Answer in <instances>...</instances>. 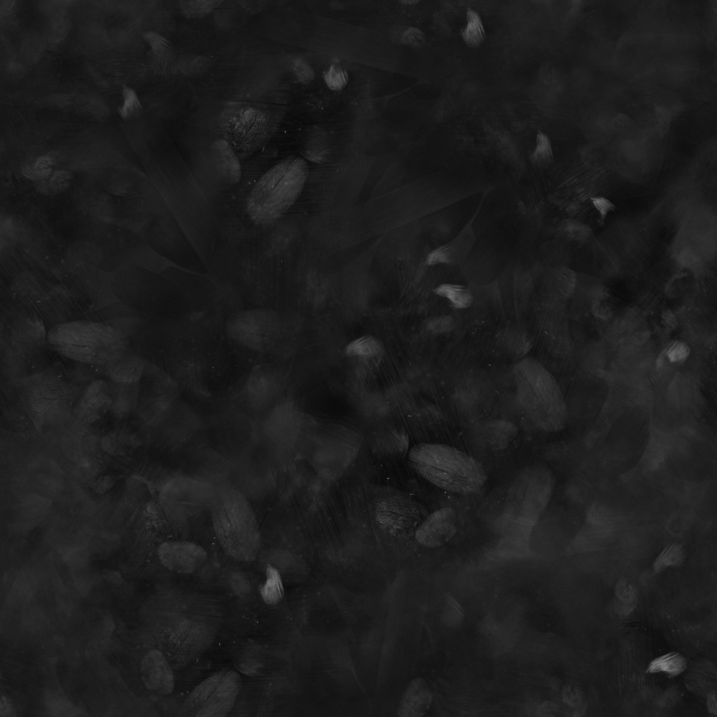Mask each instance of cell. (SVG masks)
Listing matches in <instances>:
<instances>
[{
	"instance_id": "1",
	"label": "cell",
	"mask_w": 717,
	"mask_h": 717,
	"mask_svg": "<svg viewBox=\"0 0 717 717\" xmlns=\"http://www.w3.org/2000/svg\"><path fill=\"white\" fill-rule=\"evenodd\" d=\"M408 459L425 480L449 492L474 493L487 480L485 470L478 460L450 445L420 443L410 450Z\"/></svg>"
},
{
	"instance_id": "2",
	"label": "cell",
	"mask_w": 717,
	"mask_h": 717,
	"mask_svg": "<svg viewBox=\"0 0 717 717\" xmlns=\"http://www.w3.org/2000/svg\"><path fill=\"white\" fill-rule=\"evenodd\" d=\"M48 342L63 356L92 365L112 364L125 354L127 346L125 336L116 328L82 320L54 326Z\"/></svg>"
},
{
	"instance_id": "3",
	"label": "cell",
	"mask_w": 717,
	"mask_h": 717,
	"mask_svg": "<svg viewBox=\"0 0 717 717\" xmlns=\"http://www.w3.org/2000/svg\"><path fill=\"white\" fill-rule=\"evenodd\" d=\"M307 174V162L298 157H289L265 172L246 200V211L253 222L268 224L284 214L300 196Z\"/></svg>"
},
{
	"instance_id": "4",
	"label": "cell",
	"mask_w": 717,
	"mask_h": 717,
	"mask_svg": "<svg viewBox=\"0 0 717 717\" xmlns=\"http://www.w3.org/2000/svg\"><path fill=\"white\" fill-rule=\"evenodd\" d=\"M216 536L225 553L240 562L253 561L260 547L259 526L248 500L236 489H227L214 501Z\"/></svg>"
},
{
	"instance_id": "5",
	"label": "cell",
	"mask_w": 717,
	"mask_h": 717,
	"mask_svg": "<svg viewBox=\"0 0 717 717\" xmlns=\"http://www.w3.org/2000/svg\"><path fill=\"white\" fill-rule=\"evenodd\" d=\"M554 477L542 466L524 468L508 491L503 522L515 531H528L536 524L550 501Z\"/></svg>"
},
{
	"instance_id": "6",
	"label": "cell",
	"mask_w": 717,
	"mask_h": 717,
	"mask_svg": "<svg viewBox=\"0 0 717 717\" xmlns=\"http://www.w3.org/2000/svg\"><path fill=\"white\" fill-rule=\"evenodd\" d=\"M242 680L239 673L223 668L200 682L181 705L179 716H226L235 704Z\"/></svg>"
},
{
	"instance_id": "7",
	"label": "cell",
	"mask_w": 717,
	"mask_h": 717,
	"mask_svg": "<svg viewBox=\"0 0 717 717\" xmlns=\"http://www.w3.org/2000/svg\"><path fill=\"white\" fill-rule=\"evenodd\" d=\"M221 125L225 141L239 158H246L263 144L267 136L268 117L253 104L231 102L223 110Z\"/></svg>"
},
{
	"instance_id": "8",
	"label": "cell",
	"mask_w": 717,
	"mask_h": 717,
	"mask_svg": "<svg viewBox=\"0 0 717 717\" xmlns=\"http://www.w3.org/2000/svg\"><path fill=\"white\" fill-rule=\"evenodd\" d=\"M228 335L235 342L253 351L269 354L276 347L279 320L276 313L257 308L233 314L226 324Z\"/></svg>"
},
{
	"instance_id": "9",
	"label": "cell",
	"mask_w": 717,
	"mask_h": 717,
	"mask_svg": "<svg viewBox=\"0 0 717 717\" xmlns=\"http://www.w3.org/2000/svg\"><path fill=\"white\" fill-rule=\"evenodd\" d=\"M375 514L377 523L386 531L396 537L410 538L426 517L427 511L415 498L394 494L377 502Z\"/></svg>"
},
{
	"instance_id": "10",
	"label": "cell",
	"mask_w": 717,
	"mask_h": 717,
	"mask_svg": "<svg viewBox=\"0 0 717 717\" xmlns=\"http://www.w3.org/2000/svg\"><path fill=\"white\" fill-rule=\"evenodd\" d=\"M161 564L168 570L179 574H190L206 562V550L194 542L175 539L165 541L158 549Z\"/></svg>"
},
{
	"instance_id": "11",
	"label": "cell",
	"mask_w": 717,
	"mask_h": 717,
	"mask_svg": "<svg viewBox=\"0 0 717 717\" xmlns=\"http://www.w3.org/2000/svg\"><path fill=\"white\" fill-rule=\"evenodd\" d=\"M141 405L150 413L159 415L167 410L176 398V384L164 371L148 367L142 377Z\"/></svg>"
},
{
	"instance_id": "12",
	"label": "cell",
	"mask_w": 717,
	"mask_h": 717,
	"mask_svg": "<svg viewBox=\"0 0 717 717\" xmlns=\"http://www.w3.org/2000/svg\"><path fill=\"white\" fill-rule=\"evenodd\" d=\"M457 525L455 510L450 507H444L427 515L415 536L417 541L425 547L440 546L455 535Z\"/></svg>"
},
{
	"instance_id": "13",
	"label": "cell",
	"mask_w": 717,
	"mask_h": 717,
	"mask_svg": "<svg viewBox=\"0 0 717 717\" xmlns=\"http://www.w3.org/2000/svg\"><path fill=\"white\" fill-rule=\"evenodd\" d=\"M140 672L148 690L163 696L169 695L174 691V671L161 651L156 649L148 651L141 660Z\"/></svg>"
},
{
	"instance_id": "14",
	"label": "cell",
	"mask_w": 717,
	"mask_h": 717,
	"mask_svg": "<svg viewBox=\"0 0 717 717\" xmlns=\"http://www.w3.org/2000/svg\"><path fill=\"white\" fill-rule=\"evenodd\" d=\"M475 241L472 222L467 223L449 242L431 251L426 258L427 265H455L466 259Z\"/></svg>"
},
{
	"instance_id": "15",
	"label": "cell",
	"mask_w": 717,
	"mask_h": 717,
	"mask_svg": "<svg viewBox=\"0 0 717 717\" xmlns=\"http://www.w3.org/2000/svg\"><path fill=\"white\" fill-rule=\"evenodd\" d=\"M35 387L30 392V405L38 421L58 408L67 406L70 392L67 386L48 380Z\"/></svg>"
},
{
	"instance_id": "16",
	"label": "cell",
	"mask_w": 717,
	"mask_h": 717,
	"mask_svg": "<svg viewBox=\"0 0 717 717\" xmlns=\"http://www.w3.org/2000/svg\"><path fill=\"white\" fill-rule=\"evenodd\" d=\"M433 694L427 682L422 678L412 679L406 688L398 708L399 717H421L429 709Z\"/></svg>"
},
{
	"instance_id": "17",
	"label": "cell",
	"mask_w": 717,
	"mask_h": 717,
	"mask_svg": "<svg viewBox=\"0 0 717 717\" xmlns=\"http://www.w3.org/2000/svg\"><path fill=\"white\" fill-rule=\"evenodd\" d=\"M275 390V379L268 365L256 368L248 377L246 398L255 409L262 410L269 406Z\"/></svg>"
},
{
	"instance_id": "18",
	"label": "cell",
	"mask_w": 717,
	"mask_h": 717,
	"mask_svg": "<svg viewBox=\"0 0 717 717\" xmlns=\"http://www.w3.org/2000/svg\"><path fill=\"white\" fill-rule=\"evenodd\" d=\"M171 496L167 501L181 512L184 510H197L208 501V490L203 484L190 479H177L171 485Z\"/></svg>"
},
{
	"instance_id": "19",
	"label": "cell",
	"mask_w": 717,
	"mask_h": 717,
	"mask_svg": "<svg viewBox=\"0 0 717 717\" xmlns=\"http://www.w3.org/2000/svg\"><path fill=\"white\" fill-rule=\"evenodd\" d=\"M112 405V398L107 384L103 380L91 383L83 393L78 404L81 416L88 422L99 419Z\"/></svg>"
},
{
	"instance_id": "20",
	"label": "cell",
	"mask_w": 717,
	"mask_h": 717,
	"mask_svg": "<svg viewBox=\"0 0 717 717\" xmlns=\"http://www.w3.org/2000/svg\"><path fill=\"white\" fill-rule=\"evenodd\" d=\"M214 165L218 178L228 185L237 183L242 172L239 158L230 144L223 139L214 142L211 147Z\"/></svg>"
},
{
	"instance_id": "21",
	"label": "cell",
	"mask_w": 717,
	"mask_h": 717,
	"mask_svg": "<svg viewBox=\"0 0 717 717\" xmlns=\"http://www.w3.org/2000/svg\"><path fill=\"white\" fill-rule=\"evenodd\" d=\"M147 366L146 361L139 356L124 354L109 365V375L118 383L135 384L141 380Z\"/></svg>"
},
{
	"instance_id": "22",
	"label": "cell",
	"mask_w": 717,
	"mask_h": 717,
	"mask_svg": "<svg viewBox=\"0 0 717 717\" xmlns=\"http://www.w3.org/2000/svg\"><path fill=\"white\" fill-rule=\"evenodd\" d=\"M639 593L636 587L626 579H620L615 588L614 608L620 615H628L636 608Z\"/></svg>"
},
{
	"instance_id": "23",
	"label": "cell",
	"mask_w": 717,
	"mask_h": 717,
	"mask_svg": "<svg viewBox=\"0 0 717 717\" xmlns=\"http://www.w3.org/2000/svg\"><path fill=\"white\" fill-rule=\"evenodd\" d=\"M260 594L269 605H275L283 599L284 590L281 577L277 569L272 565L267 566L266 579L260 586Z\"/></svg>"
},
{
	"instance_id": "24",
	"label": "cell",
	"mask_w": 717,
	"mask_h": 717,
	"mask_svg": "<svg viewBox=\"0 0 717 717\" xmlns=\"http://www.w3.org/2000/svg\"><path fill=\"white\" fill-rule=\"evenodd\" d=\"M433 292L449 300L454 308L465 309L471 306L473 301L471 291L465 286L457 284L445 283L438 286Z\"/></svg>"
},
{
	"instance_id": "25",
	"label": "cell",
	"mask_w": 717,
	"mask_h": 717,
	"mask_svg": "<svg viewBox=\"0 0 717 717\" xmlns=\"http://www.w3.org/2000/svg\"><path fill=\"white\" fill-rule=\"evenodd\" d=\"M686 666L685 657L678 653L672 652L653 660L648 664L646 671L650 674L664 672L674 676L681 674Z\"/></svg>"
},
{
	"instance_id": "26",
	"label": "cell",
	"mask_w": 717,
	"mask_h": 717,
	"mask_svg": "<svg viewBox=\"0 0 717 717\" xmlns=\"http://www.w3.org/2000/svg\"><path fill=\"white\" fill-rule=\"evenodd\" d=\"M467 23L462 31L465 43L471 48H478L485 39V30L480 16L471 8L466 11Z\"/></svg>"
},
{
	"instance_id": "27",
	"label": "cell",
	"mask_w": 717,
	"mask_h": 717,
	"mask_svg": "<svg viewBox=\"0 0 717 717\" xmlns=\"http://www.w3.org/2000/svg\"><path fill=\"white\" fill-rule=\"evenodd\" d=\"M685 551L683 545L674 543L666 548L655 558L653 569L655 574L662 572L667 568L678 566L684 562Z\"/></svg>"
},
{
	"instance_id": "28",
	"label": "cell",
	"mask_w": 717,
	"mask_h": 717,
	"mask_svg": "<svg viewBox=\"0 0 717 717\" xmlns=\"http://www.w3.org/2000/svg\"><path fill=\"white\" fill-rule=\"evenodd\" d=\"M382 351L381 342L372 335L362 336L351 341L345 348L348 356L373 357Z\"/></svg>"
},
{
	"instance_id": "29",
	"label": "cell",
	"mask_w": 717,
	"mask_h": 717,
	"mask_svg": "<svg viewBox=\"0 0 717 717\" xmlns=\"http://www.w3.org/2000/svg\"><path fill=\"white\" fill-rule=\"evenodd\" d=\"M553 159V151L548 135L541 131L536 134V146L530 155L533 165L539 167L549 165Z\"/></svg>"
},
{
	"instance_id": "30",
	"label": "cell",
	"mask_w": 717,
	"mask_h": 717,
	"mask_svg": "<svg viewBox=\"0 0 717 717\" xmlns=\"http://www.w3.org/2000/svg\"><path fill=\"white\" fill-rule=\"evenodd\" d=\"M690 354V348L683 340H676L671 342L660 354L661 364L667 363L671 365L684 363Z\"/></svg>"
},
{
	"instance_id": "31",
	"label": "cell",
	"mask_w": 717,
	"mask_h": 717,
	"mask_svg": "<svg viewBox=\"0 0 717 717\" xmlns=\"http://www.w3.org/2000/svg\"><path fill=\"white\" fill-rule=\"evenodd\" d=\"M144 40L149 45L153 55L159 60H167L173 53L171 42L161 34L148 31L141 34Z\"/></svg>"
},
{
	"instance_id": "32",
	"label": "cell",
	"mask_w": 717,
	"mask_h": 717,
	"mask_svg": "<svg viewBox=\"0 0 717 717\" xmlns=\"http://www.w3.org/2000/svg\"><path fill=\"white\" fill-rule=\"evenodd\" d=\"M122 95L123 103L118 110L120 116L127 120L139 116L142 107L136 92L130 87L123 85Z\"/></svg>"
},
{
	"instance_id": "33",
	"label": "cell",
	"mask_w": 717,
	"mask_h": 717,
	"mask_svg": "<svg viewBox=\"0 0 717 717\" xmlns=\"http://www.w3.org/2000/svg\"><path fill=\"white\" fill-rule=\"evenodd\" d=\"M221 3V1H181L179 7L187 18H200L211 13Z\"/></svg>"
},
{
	"instance_id": "34",
	"label": "cell",
	"mask_w": 717,
	"mask_h": 717,
	"mask_svg": "<svg viewBox=\"0 0 717 717\" xmlns=\"http://www.w3.org/2000/svg\"><path fill=\"white\" fill-rule=\"evenodd\" d=\"M563 702L575 712V716H582L586 709V702L582 690L576 685L567 684L562 690Z\"/></svg>"
},
{
	"instance_id": "35",
	"label": "cell",
	"mask_w": 717,
	"mask_h": 717,
	"mask_svg": "<svg viewBox=\"0 0 717 717\" xmlns=\"http://www.w3.org/2000/svg\"><path fill=\"white\" fill-rule=\"evenodd\" d=\"M322 76L327 87L336 92L343 90L349 80L347 71L335 64L330 65L323 72Z\"/></svg>"
},
{
	"instance_id": "36",
	"label": "cell",
	"mask_w": 717,
	"mask_h": 717,
	"mask_svg": "<svg viewBox=\"0 0 717 717\" xmlns=\"http://www.w3.org/2000/svg\"><path fill=\"white\" fill-rule=\"evenodd\" d=\"M561 231L566 237L577 242H584L591 238L592 230L578 221H566L561 226Z\"/></svg>"
},
{
	"instance_id": "37",
	"label": "cell",
	"mask_w": 717,
	"mask_h": 717,
	"mask_svg": "<svg viewBox=\"0 0 717 717\" xmlns=\"http://www.w3.org/2000/svg\"><path fill=\"white\" fill-rule=\"evenodd\" d=\"M592 312L593 315L601 320L611 319L616 312V305L613 298L608 294L597 295L592 302Z\"/></svg>"
},
{
	"instance_id": "38",
	"label": "cell",
	"mask_w": 717,
	"mask_h": 717,
	"mask_svg": "<svg viewBox=\"0 0 717 717\" xmlns=\"http://www.w3.org/2000/svg\"><path fill=\"white\" fill-rule=\"evenodd\" d=\"M71 179V175L68 172L59 170L46 180H44L41 183V188L46 193H57L65 190L68 187Z\"/></svg>"
},
{
	"instance_id": "39",
	"label": "cell",
	"mask_w": 717,
	"mask_h": 717,
	"mask_svg": "<svg viewBox=\"0 0 717 717\" xmlns=\"http://www.w3.org/2000/svg\"><path fill=\"white\" fill-rule=\"evenodd\" d=\"M444 618L450 627H456L461 624L464 618L463 608L451 595L448 594L445 606Z\"/></svg>"
},
{
	"instance_id": "40",
	"label": "cell",
	"mask_w": 717,
	"mask_h": 717,
	"mask_svg": "<svg viewBox=\"0 0 717 717\" xmlns=\"http://www.w3.org/2000/svg\"><path fill=\"white\" fill-rule=\"evenodd\" d=\"M291 68L295 78L302 84H308L315 78L312 67L307 62L301 58L294 60Z\"/></svg>"
},
{
	"instance_id": "41",
	"label": "cell",
	"mask_w": 717,
	"mask_h": 717,
	"mask_svg": "<svg viewBox=\"0 0 717 717\" xmlns=\"http://www.w3.org/2000/svg\"><path fill=\"white\" fill-rule=\"evenodd\" d=\"M591 203L599 216V223L602 224L610 213L616 210L615 204L609 199L603 196H594L590 198Z\"/></svg>"
},
{
	"instance_id": "42",
	"label": "cell",
	"mask_w": 717,
	"mask_h": 717,
	"mask_svg": "<svg viewBox=\"0 0 717 717\" xmlns=\"http://www.w3.org/2000/svg\"><path fill=\"white\" fill-rule=\"evenodd\" d=\"M401 42L411 47H420L425 42L424 32L417 27H410L407 28L401 34Z\"/></svg>"
},
{
	"instance_id": "43",
	"label": "cell",
	"mask_w": 717,
	"mask_h": 717,
	"mask_svg": "<svg viewBox=\"0 0 717 717\" xmlns=\"http://www.w3.org/2000/svg\"><path fill=\"white\" fill-rule=\"evenodd\" d=\"M118 480V476L113 474L100 475L94 481L92 489L99 494H106L111 490Z\"/></svg>"
},
{
	"instance_id": "44",
	"label": "cell",
	"mask_w": 717,
	"mask_h": 717,
	"mask_svg": "<svg viewBox=\"0 0 717 717\" xmlns=\"http://www.w3.org/2000/svg\"><path fill=\"white\" fill-rule=\"evenodd\" d=\"M53 160L50 156H41L33 165L32 172L37 177H47L51 171Z\"/></svg>"
},
{
	"instance_id": "45",
	"label": "cell",
	"mask_w": 717,
	"mask_h": 717,
	"mask_svg": "<svg viewBox=\"0 0 717 717\" xmlns=\"http://www.w3.org/2000/svg\"><path fill=\"white\" fill-rule=\"evenodd\" d=\"M0 716L4 717L15 716L13 706L5 696L1 697Z\"/></svg>"
},
{
	"instance_id": "46",
	"label": "cell",
	"mask_w": 717,
	"mask_h": 717,
	"mask_svg": "<svg viewBox=\"0 0 717 717\" xmlns=\"http://www.w3.org/2000/svg\"><path fill=\"white\" fill-rule=\"evenodd\" d=\"M706 707L710 713L716 715L717 704L716 692H712L709 694L706 700Z\"/></svg>"
},
{
	"instance_id": "47",
	"label": "cell",
	"mask_w": 717,
	"mask_h": 717,
	"mask_svg": "<svg viewBox=\"0 0 717 717\" xmlns=\"http://www.w3.org/2000/svg\"><path fill=\"white\" fill-rule=\"evenodd\" d=\"M540 715L541 716H553L554 713L557 712V706L550 702H545L540 707Z\"/></svg>"
},
{
	"instance_id": "48",
	"label": "cell",
	"mask_w": 717,
	"mask_h": 717,
	"mask_svg": "<svg viewBox=\"0 0 717 717\" xmlns=\"http://www.w3.org/2000/svg\"><path fill=\"white\" fill-rule=\"evenodd\" d=\"M401 2L403 4H404L412 5V4H417L419 1H401Z\"/></svg>"
}]
</instances>
